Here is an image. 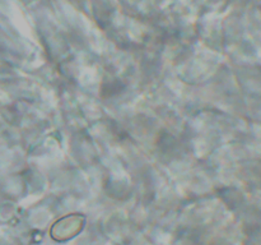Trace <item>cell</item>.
Instances as JSON below:
<instances>
[{
    "instance_id": "cell-1",
    "label": "cell",
    "mask_w": 261,
    "mask_h": 245,
    "mask_svg": "<svg viewBox=\"0 0 261 245\" xmlns=\"http://www.w3.org/2000/svg\"><path fill=\"white\" fill-rule=\"evenodd\" d=\"M84 226V217L79 214L66 216L59 219L51 229V236L58 241H64L75 236Z\"/></svg>"
}]
</instances>
